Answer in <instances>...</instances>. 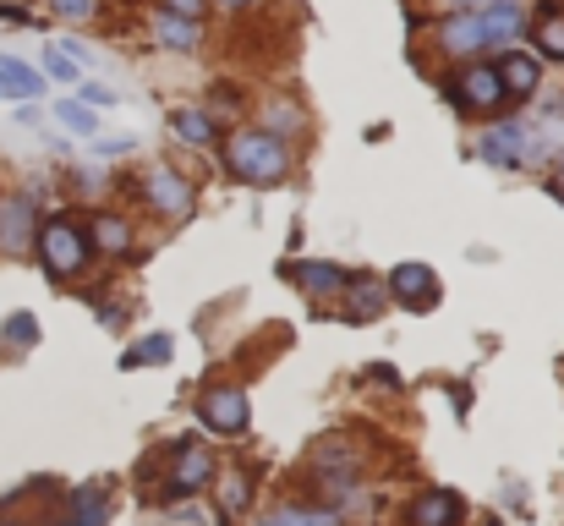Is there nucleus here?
Listing matches in <instances>:
<instances>
[{
	"instance_id": "nucleus-17",
	"label": "nucleus",
	"mask_w": 564,
	"mask_h": 526,
	"mask_svg": "<svg viewBox=\"0 0 564 526\" xmlns=\"http://www.w3.org/2000/svg\"><path fill=\"white\" fill-rule=\"evenodd\" d=\"M28 236H33V203L28 197H6L0 203V247L6 253H28Z\"/></svg>"
},
{
	"instance_id": "nucleus-22",
	"label": "nucleus",
	"mask_w": 564,
	"mask_h": 526,
	"mask_svg": "<svg viewBox=\"0 0 564 526\" xmlns=\"http://www.w3.org/2000/svg\"><path fill=\"white\" fill-rule=\"evenodd\" d=\"M39 72H44V83H83V61H72L66 44H50Z\"/></svg>"
},
{
	"instance_id": "nucleus-18",
	"label": "nucleus",
	"mask_w": 564,
	"mask_h": 526,
	"mask_svg": "<svg viewBox=\"0 0 564 526\" xmlns=\"http://www.w3.org/2000/svg\"><path fill=\"white\" fill-rule=\"evenodd\" d=\"M340 291H346V319H357V324H362V319H373L378 308H383V297H389L373 275H351Z\"/></svg>"
},
{
	"instance_id": "nucleus-3",
	"label": "nucleus",
	"mask_w": 564,
	"mask_h": 526,
	"mask_svg": "<svg viewBox=\"0 0 564 526\" xmlns=\"http://www.w3.org/2000/svg\"><path fill=\"white\" fill-rule=\"evenodd\" d=\"M39 253H44V269H50V275L72 280V275L88 269L94 241H88V230H83L72 214H55V219H44V230H39Z\"/></svg>"
},
{
	"instance_id": "nucleus-21",
	"label": "nucleus",
	"mask_w": 564,
	"mask_h": 526,
	"mask_svg": "<svg viewBox=\"0 0 564 526\" xmlns=\"http://www.w3.org/2000/svg\"><path fill=\"white\" fill-rule=\"evenodd\" d=\"M171 351H176L171 335H149V341H138V346L121 356V367H165V362H171Z\"/></svg>"
},
{
	"instance_id": "nucleus-14",
	"label": "nucleus",
	"mask_w": 564,
	"mask_h": 526,
	"mask_svg": "<svg viewBox=\"0 0 564 526\" xmlns=\"http://www.w3.org/2000/svg\"><path fill=\"white\" fill-rule=\"evenodd\" d=\"M208 477H214L208 450H203V444H192V439H182V444H176V477H171V489H165V494H176V500H182V494H197Z\"/></svg>"
},
{
	"instance_id": "nucleus-20",
	"label": "nucleus",
	"mask_w": 564,
	"mask_h": 526,
	"mask_svg": "<svg viewBox=\"0 0 564 526\" xmlns=\"http://www.w3.org/2000/svg\"><path fill=\"white\" fill-rule=\"evenodd\" d=\"M88 241H94L99 253H127V247H132V225H127L121 214H99L94 230H88Z\"/></svg>"
},
{
	"instance_id": "nucleus-34",
	"label": "nucleus",
	"mask_w": 564,
	"mask_h": 526,
	"mask_svg": "<svg viewBox=\"0 0 564 526\" xmlns=\"http://www.w3.org/2000/svg\"><path fill=\"white\" fill-rule=\"evenodd\" d=\"M549 192H554V197L564 203V154H560V171H554V181H549Z\"/></svg>"
},
{
	"instance_id": "nucleus-15",
	"label": "nucleus",
	"mask_w": 564,
	"mask_h": 526,
	"mask_svg": "<svg viewBox=\"0 0 564 526\" xmlns=\"http://www.w3.org/2000/svg\"><path fill=\"white\" fill-rule=\"evenodd\" d=\"M39 94H44V72L28 66V61L0 55V99H11V105H33Z\"/></svg>"
},
{
	"instance_id": "nucleus-27",
	"label": "nucleus",
	"mask_w": 564,
	"mask_h": 526,
	"mask_svg": "<svg viewBox=\"0 0 564 526\" xmlns=\"http://www.w3.org/2000/svg\"><path fill=\"white\" fill-rule=\"evenodd\" d=\"M99 6H105V0H50V11H55L61 22H94Z\"/></svg>"
},
{
	"instance_id": "nucleus-12",
	"label": "nucleus",
	"mask_w": 564,
	"mask_h": 526,
	"mask_svg": "<svg viewBox=\"0 0 564 526\" xmlns=\"http://www.w3.org/2000/svg\"><path fill=\"white\" fill-rule=\"evenodd\" d=\"M538 6H543L538 22H527L532 50H538V61H560L564 66V0H538Z\"/></svg>"
},
{
	"instance_id": "nucleus-10",
	"label": "nucleus",
	"mask_w": 564,
	"mask_h": 526,
	"mask_svg": "<svg viewBox=\"0 0 564 526\" xmlns=\"http://www.w3.org/2000/svg\"><path fill=\"white\" fill-rule=\"evenodd\" d=\"M389 297L405 302L411 313H422V308L438 302V275H433L427 264H400V269L389 275Z\"/></svg>"
},
{
	"instance_id": "nucleus-25",
	"label": "nucleus",
	"mask_w": 564,
	"mask_h": 526,
	"mask_svg": "<svg viewBox=\"0 0 564 526\" xmlns=\"http://www.w3.org/2000/svg\"><path fill=\"white\" fill-rule=\"evenodd\" d=\"M247 500H252V483H247L241 472H225V477H219V511H225V516H241Z\"/></svg>"
},
{
	"instance_id": "nucleus-29",
	"label": "nucleus",
	"mask_w": 564,
	"mask_h": 526,
	"mask_svg": "<svg viewBox=\"0 0 564 526\" xmlns=\"http://www.w3.org/2000/svg\"><path fill=\"white\" fill-rule=\"evenodd\" d=\"M77 99H83L88 110H110L121 94H116V88H105V83H77Z\"/></svg>"
},
{
	"instance_id": "nucleus-28",
	"label": "nucleus",
	"mask_w": 564,
	"mask_h": 526,
	"mask_svg": "<svg viewBox=\"0 0 564 526\" xmlns=\"http://www.w3.org/2000/svg\"><path fill=\"white\" fill-rule=\"evenodd\" d=\"M269 526H335V511H302L296 505V511H280Z\"/></svg>"
},
{
	"instance_id": "nucleus-13",
	"label": "nucleus",
	"mask_w": 564,
	"mask_h": 526,
	"mask_svg": "<svg viewBox=\"0 0 564 526\" xmlns=\"http://www.w3.org/2000/svg\"><path fill=\"white\" fill-rule=\"evenodd\" d=\"M466 522V500L455 489H427L411 505V526H460Z\"/></svg>"
},
{
	"instance_id": "nucleus-19",
	"label": "nucleus",
	"mask_w": 564,
	"mask_h": 526,
	"mask_svg": "<svg viewBox=\"0 0 564 526\" xmlns=\"http://www.w3.org/2000/svg\"><path fill=\"white\" fill-rule=\"evenodd\" d=\"M171 132H176L187 149H208L219 127H214V116H208V110H176V116H171Z\"/></svg>"
},
{
	"instance_id": "nucleus-6",
	"label": "nucleus",
	"mask_w": 564,
	"mask_h": 526,
	"mask_svg": "<svg viewBox=\"0 0 564 526\" xmlns=\"http://www.w3.org/2000/svg\"><path fill=\"white\" fill-rule=\"evenodd\" d=\"M477 17H482V33H488V55L521 44V33H527V6L521 0H482Z\"/></svg>"
},
{
	"instance_id": "nucleus-30",
	"label": "nucleus",
	"mask_w": 564,
	"mask_h": 526,
	"mask_svg": "<svg viewBox=\"0 0 564 526\" xmlns=\"http://www.w3.org/2000/svg\"><path fill=\"white\" fill-rule=\"evenodd\" d=\"M6 341H11V346H33V341H39V324H33L28 313H17V319H6Z\"/></svg>"
},
{
	"instance_id": "nucleus-5",
	"label": "nucleus",
	"mask_w": 564,
	"mask_h": 526,
	"mask_svg": "<svg viewBox=\"0 0 564 526\" xmlns=\"http://www.w3.org/2000/svg\"><path fill=\"white\" fill-rule=\"evenodd\" d=\"M197 417H203V428H214V433H241V428L252 422V400H247V389L219 384V389H203Z\"/></svg>"
},
{
	"instance_id": "nucleus-26",
	"label": "nucleus",
	"mask_w": 564,
	"mask_h": 526,
	"mask_svg": "<svg viewBox=\"0 0 564 526\" xmlns=\"http://www.w3.org/2000/svg\"><path fill=\"white\" fill-rule=\"evenodd\" d=\"M269 132L285 138V132H302V110L291 99H269Z\"/></svg>"
},
{
	"instance_id": "nucleus-4",
	"label": "nucleus",
	"mask_w": 564,
	"mask_h": 526,
	"mask_svg": "<svg viewBox=\"0 0 564 526\" xmlns=\"http://www.w3.org/2000/svg\"><path fill=\"white\" fill-rule=\"evenodd\" d=\"M433 50L444 55V61H477V55H488V33H482V17H477V6H460V11H438V22H433Z\"/></svg>"
},
{
	"instance_id": "nucleus-35",
	"label": "nucleus",
	"mask_w": 564,
	"mask_h": 526,
	"mask_svg": "<svg viewBox=\"0 0 564 526\" xmlns=\"http://www.w3.org/2000/svg\"><path fill=\"white\" fill-rule=\"evenodd\" d=\"M438 11H460V6H482V0H433Z\"/></svg>"
},
{
	"instance_id": "nucleus-33",
	"label": "nucleus",
	"mask_w": 564,
	"mask_h": 526,
	"mask_svg": "<svg viewBox=\"0 0 564 526\" xmlns=\"http://www.w3.org/2000/svg\"><path fill=\"white\" fill-rule=\"evenodd\" d=\"M208 6H219V11H230V17H247V11H258L263 0H208Z\"/></svg>"
},
{
	"instance_id": "nucleus-2",
	"label": "nucleus",
	"mask_w": 564,
	"mask_h": 526,
	"mask_svg": "<svg viewBox=\"0 0 564 526\" xmlns=\"http://www.w3.org/2000/svg\"><path fill=\"white\" fill-rule=\"evenodd\" d=\"M444 94H449V105L460 110V116H488V110H499L505 105V83H499V66L494 61H460V72L455 77H444Z\"/></svg>"
},
{
	"instance_id": "nucleus-36",
	"label": "nucleus",
	"mask_w": 564,
	"mask_h": 526,
	"mask_svg": "<svg viewBox=\"0 0 564 526\" xmlns=\"http://www.w3.org/2000/svg\"><path fill=\"white\" fill-rule=\"evenodd\" d=\"M263 526H269V522H263Z\"/></svg>"
},
{
	"instance_id": "nucleus-1",
	"label": "nucleus",
	"mask_w": 564,
	"mask_h": 526,
	"mask_svg": "<svg viewBox=\"0 0 564 526\" xmlns=\"http://www.w3.org/2000/svg\"><path fill=\"white\" fill-rule=\"evenodd\" d=\"M225 165L236 181H252V186H280L291 175V149L285 138H274L269 127H236L230 143H225Z\"/></svg>"
},
{
	"instance_id": "nucleus-23",
	"label": "nucleus",
	"mask_w": 564,
	"mask_h": 526,
	"mask_svg": "<svg viewBox=\"0 0 564 526\" xmlns=\"http://www.w3.org/2000/svg\"><path fill=\"white\" fill-rule=\"evenodd\" d=\"M55 121H61L66 132H77V138H94V127H99L83 99H55Z\"/></svg>"
},
{
	"instance_id": "nucleus-32",
	"label": "nucleus",
	"mask_w": 564,
	"mask_h": 526,
	"mask_svg": "<svg viewBox=\"0 0 564 526\" xmlns=\"http://www.w3.org/2000/svg\"><path fill=\"white\" fill-rule=\"evenodd\" d=\"M0 22H11V28H33L39 17H33L28 6H17V0H0Z\"/></svg>"
},
{
	"instance_id": "nucleus-8",
	"label": "nucleus",
	"mask_w": 564,
	"mask_h": 526,
	"mask_svg": "<svg viewBox=\"0 0 564 526\" xmlns=\"http://www.w3.org/2000/svg\"><path fill=\"white\" fill-rule=\"evenodd\" d=\"M499 83H505V99H532L538 88H543V61L532 55V50H499Z\"/></svg>"
},
{
	"instance_id": "nucleus-16",
	"label": "nucleus",
	"mask_w": 564,
	"mask_h": 526,
	"mask_svg": "<svg viewBox=\"0 0 564 526\" xmlns=\"http://www.w3.org/2000/svg\"><path fill=\"white\" fill-rule=\"evenodd\" d=\"M291 280L307 291V297H340V286L351 280L340 264H318V258H307V264H291Z\"/></svg>"
},
{
	"instance_id": "nucleus-24",
	"label": "nucleus",
	"mask_w": 564,
	"mask_h": 526,
	"mask_svg": "<svg viewBox=\"0 0 564 526\" xmlns=\"http://www.w3.org/2000/svg\"><path fill=\"white\" fill-rule=\"evenodd\" d=\"M105 489L99 483H88V489H77V511H72V526H105Z\"/></svg>"
},
{
	"instance_id": "nucleus-11",
	"label": "nucleus",
	"mask_w": 564,
	"mask_h": 526,
	"mask_svg": "<svg viewBox=\"0 0 564 526\" xmlns=\"http://www.w3.org/2000/svg\"><path fill=\"white\" fill-rule=\"evenodd\" d=\"M149 33H154L160 50H176V55H197V50H203V22L171 17V11H160V6H154V17H149Z\"/></svg>"
},
{
	"instance_id": "nucleus-31",
	"label": "nucleus",
	"mask_w": 564,
	"mask_h": 526,
	"mask_svg": "<svg viewBox=\"0 0 564 526\" xmlns=\"http://www.w3.org/2000/svg\"><path fill=\"white\" fill-rule=\"evenodd\" d=\"M160 11H171V17H187V22H203L208 0H160Z\"/></svg>"
},
{
	"instance_id": "nucleus-7",
	"label": "nucleus",
	"mask_w": 564,
	"mask_h": 526,
	"mask_svg": "<svg viewBox=\"0 0 564 526\" xmlns=\"http://www.w3.org/2000/svg\"><path fill=\"white\" fill-rule=\"evenodd\" d=\"M143 197L160 214H171V219H187L192 214V181L182 171H171V165H154V171L143 175Z\"/></svg>"
},
{
	"instance_id": "nucleus-9",
	"label": "nucleus",
	"mask_w": 564,
	"mask_h": 526,
	"mask_svg": "<svg viewBox=\"0 0 564 526\" xmlns=\"http://www.w3.org/2000/svg\"><path fill=\"white\" fill-rule=\"evenodd\" d=\"M477 149H482V160H488V165H499V171H516V165H527L532 132H527L521 121H505V127H488Z\"/></svg>"
}]
</instances>
